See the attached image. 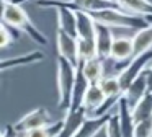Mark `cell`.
<instances>
[{"label":"cell","mask_w":152,"mask_h":137,"mask_svg":"<svg viewBox=\"0 0 152 137\" xmlns=\"http://www.w3.org/2000/svg\"><path fill=\"white\" fill-rule=\"evenodd\" d=\"M53 122L54 121H53V117H51L49 111H48L46 108H36V109L26 113L23 117H20V121H17L13 126L20 134H23V132H28V130L49 126V124H53Z\"/></svg>","instance_id":"5"},{"label":"cell","mask_w":152,"mask_h":137,"mask_svg":"<svg viewBox=\"0 0 152 137\" xmlns=\"http://www.w3.org/2000/svg\"><path fill=\"white\" fill-rule=\"evenodd\" d=\"M105 100H106V95H105V91L102 90V87H100L98 83H90L88 90H87V93H85V98H83V108L87 109L88 116H92V114L105 103Z\"/></svg>","instance_id":"16"},{"label":"cell","mask_w":152,"mask_h":137,"mask_svg":"<svg viewBox=\"0 0 152 137\" xmlns=\"http://www.w3.org/2000/svg\"><path fill=\"white\" fill-rule=\"evenodd\" d=\"M98 85L102 87V90L105 91L106 98L116 96V95H124V90H123L121 83H119L118 75H105V77L98 82Z\"/></svg>","instance_id":"23"},{"label":"cell","mask_w":152,"mask_h":137,"mask_svg":"<svg viewBox=\"0 0 152 137\" xmlns=\"http://www.w3.org/2000/svg\"><path fill=\"white\" fill-rule=\"evenodd\" d=\"M18 31H20V29L13 28V26H8L7 23H2V26H0V47L5 49V47H8L12 42L17 41Z\"/></svg>","instance_id":"25"},{"label":"cell","mask_w":152,"mask_h":137,"mask_svg":"<svg viewBox=\"0 0 152 137\" xmlns=\"http://www.w3.org/2000/svg\"><path fill=\"white\" fill-rule=\"evenodd\" d=\"M13 3H18V5H21V3H25V2H28V0H12Z\"/></svg>","instance_id":"30"},{"label":"cell","mask_w":152,"mask_h":137,"mask_svg":"<svg viewBox=\"0 0 152 137\" xmlns=\"http://www.w3.org/2000/svg\"><path fill=\"white\" fill-rule=\"evenodd\" d=\"M57 29L77 36V13L72 8H57Z\"/></svg>","instance_id":"17"},{"label":"cell","mask_w":152,"mask_h":137,"mask_svg":"<svg viewBox=\"0 0 152 137\" xmlns=\"http://www.w3.org/2000/svg\"><path fill=\"white\" fill-rule=\"evenodd\" d=\"M2 137H20V132L15 129L13 124H8V126H5V129L2 130Z\"/></svg>","instance_id":"28"},{"label":"cell","mask_w":152,"mask_h":137,"mask_svg":"<svg viewBox=\"0 0 152 137\" xmlns=\"http://www.w3.org/2000/svg\"><path fill=\"white\" fill-rule=\"evenodd\" d=\"M134 137H152V117L136 122Z\"/></svg>","instance_id":"27"},{"label":"cell","mask_w":152,"mask_h":137,"mask_svg":"<svg viewBox=\"0 0 152 137\" xmlns=\"http://www.w3.org/2000/svg\"><path fill=\"white\" fill-rule=\"evenodd\" d=\"M106 130V137H123V132H121V126H119V117H118V113L113 114L111 119L108 121L105 127Z\"/></svg>","instance_id":"26"},{"label":"cell","mask_w":152,"mask_h":137,"mask_svg":"<svg viewBox=\"0 0 152 137\" xmlns=\"http://www.w3.org/2000/svg\"><path fill=\"white\" fill-rule=\"evenodd\" d=\"M132 116L136 122L152 117V91H147V95L132 108Z\"/></svg>","instance_id":"21"},{"label":"cell","mask_w":152,"mask_h":137,"mask_svg":"<svg viewBox=\"0 0 152 137\" xmlns=\"http://www.w3.org/2000/svg\"><path fill=\"white\" fill-rule=\"evenodd\" d=\"M115 41L113 36V28L102 23H96V36H95V42H96V55L102 60H108L111 57V46Z\"/></svg>","instance_id":"8"},{"label":"cell","mask_w":152,"mask_h":137,"mask_svg":"<svg viewBox=\"0 0 152 137\" xmlns=\"http://www.w3.org/2000/svg\"><path fill=\"white\" fill-rule=\"evenodd\" d=\"M44 59V52L43 51H31L28 54H20L17 57H8L4 59L2 64H0V68L2 70H8L12 67H20V65H33L36 62H41Z\"/></svg>","instance_id":"14"},{"label":"cell","mask_w":152,"mask_h":137,"mask_svg":"<svg viewBox=\"0 0 152 137\" xmlns=\"http://www.w3.org/2000/svg\"><path fill=\"white\" fill-rule=\"evenodd\" d=\"M152 65V49L147 52H142L139 55H134L128 64L123 67V70L118 74L119 83H121L123 90L129 87L139 75H142L149 67Z\"/></svg>","instance_id":"4"},{"label":"cell","mask_w":152,"mask_h":137,"mask_svg":"<svg viewBox=\"0 0 152 137\" xmlns=\"http://www.w3.org/2000/svg\"><path fill=\"white\" fill-rule=\"evenodd\" d=\"M147 80H149V91H152V65L147 70Z\"/></svg>","instance_id":"29"},{"label":"cell","mask_w":152,"mask_h":137,"mask_svg":"<svg viewBox=\"0 0 152 137\" xmlns=\"http://www.w3.org/2000/svg\"><path fill=\"white\" fill-rule=\"evenodd\" d=\"M87 117H88V113L83 106L75 108V109H67L62 119V130L57 137H74Z\"/></svg>","instance_id":"7"},{"label":"cell","mask_w":152,"mask_h":137,"mask_svg":"<svg viewBox=\"0 0 152 137\" xmlns=\"http://www.w3.org/2000/svg\"><path fill=\"white\" fill-rule=\"evenodd\" d=\"M79 39V59L80 64L85 60H90V59L98 57L96 55V42L92 41V39Z\"/></svg>","instance_id":"24"},{"label":"cell","mask_w":152,"mask_h":137,"mask_svg":"<svg viewBox=\"0 0 152 137\" xmlns=\"http://www.w3.org/2000/svg\"><path fill=\"white\" fill-rule=\"evenodd\" d=\"M134 41V55H139L142 52H147L152 49V25L145 26L142 29H137L132 36Z\"/></svg>","instance_id":"18"},{"label":"cell","mask_w":152,"mask_h":137,"mask_svg":"<svg viewBox=\"0 0 152 137\" xmlns=\"http://www.w3.org/2000/svg\"><path fill=\"white\" fill-rule=\"evenodd\" d=\"M111 116H113L111 113L105 114V116H88L74 137H95L100 130H103L106 127Z\"/></svg>","instance_id":"11"},{"label":"cell","mask_w":152,"mask_h":137,"mask_svg":"<svg viewBox=\"0 0 152 137\" xmlns=\"http://www.w3.org/2000/svg\"><path fill=\"white\" fill-rule=\"evenodd\" d=\"M90 87V82L85 78V75L82 74V70H77V80H75V87H74V93H72V103H70L69 109H75V108L83 106V98L85 93Z\"/></svg>","instance_id":"19"},{"label":"cell","mask_w":152,"mask_h":137,"mask_svg":"<svg viewBox=\"0 0 152 137\" xmlns=\"http://www.w3.org/2000/svg\"><path fill=\"white\" fill-rule=\"evenodd\" d=\"M118 117H119V126H121L123 137H134L136 130V121L132 116V109L129 108V104L126 103L124 98H121L118 103Z\"/></svg>","instance_id":"13"},{"label":"cell","mask_w":152,"mask_h":137,"mask_svg":"<svg viewBox=\"0 0 152 137\" xmlns=\"http://www.w3.org/2000/svg\"><path fill=\"white\" fill-rule=\"evenodd\" d=\"M79 68L82 70V74L85 75V78L90 83H98L105 77V60H102L100 57L82 62L79 65Z\"/></svg>","instance_id":"15"},{"label":"cell","mask_w":152,"mask_h":137,"mask_svg":"<svg viewBox=\"0 0 152 137\" xmlns=\"http://www.w3.org/2000/svg\"><path fill=\"white\" fill-rule=\"evenodd\" d=\"M56 41H57V52H59L57 55L66 57L67 60H70L79 68L80 59H79V39H77V36H72L69 33L57 29Z\"/></svg>","instance_id":"6"},{"label":"cell","mask_w":152,"mask_h":137,"mask_svg":"<svg viewBox=\"0 0 152 137\" xmlns=\"http://www.w3.org/2000/svg\"><path fill=\"white\" fill-rule=\"evenodd\" d=\"M118 5L123 10L134 15L141 16H149L152 15V2L151 0H116Z\"/></svg>","instance_id":"20"},{"label":"cell","mask_w":152,"mask_h":137,"mask_svg":"<svg viewBox=\"0 0 152 137\" xmlns=\"http://www.w3.org/2000/svg\"><path fill=\"white\" fill-rule=\"evenodd\" d=\"M134 57V41L128 36H119L115 38L111 46V57L115 62H124L131 60Z\"/></svg>","instance_id":"10"},{"label":"cell","mask_w":152,"mask_h":137,"mask_svg":"<svg viewBox=\"0 0 152 137\" xmlns=\"http://www.w3.org/2000/svg\"><path fill=\"white\" fill-rule=\"evenodd\" d=\"M92 18L96 23L106 25L110 28H136L142 29L149 26L151 23L145 20V16L134 15L129 13L123 8H105V10H96V12H88Z\"/></svg>","instance_id":"2"},{"label":"cell","mask_w":152,"mask_h":137,"mask_svg":"<svg viewBox=\"0 0 152 137\" xmlns=\"http://www.w3.org/2000/svg\"><path fill=\"white\" fill-rule=\"evenodd\" d=\"M62 130V119L61 121H54L49 126L39 127V129H33L28 132L20 134V137H57L59 132Z\"/></svg>","instance_id":"22"},{"label":"cell","mask_w":152,"mask_h":137,"mask_svg":"<svg viewBox=\"0 0 152 137\" xmlns=\"http://www.w3.org/2000/svg\"><path fill=\"white\" fill-rule=\"evenodd\" d=\"M77 13V38L80 39H92L95 41L96 36V21L92 18L88 12L75 10Z\"/></svg>","instance_id":"12"},{"label":"cell","mask_w":152,"mask_h":137,"mask_svg":"<svg viewBox=\"0 0 152 137\" xmlns=\"http://www.w3.org/2000/svg\"><path fill=\"white\" fill-rule=\"evenodd\" d=\"M145 20H147V21H149V23H151V25H152V15H149V16H145Z\"/></svg>","instance_id":"31"},{"label":"cell","mask_w":152,"mask_h":137,"mask_svg":"<svg viewBox=\"0 0 152 137\" xmlns=\"http://www.w3.org/2000/svg\"><path fill=\"white\" fill-rule=\"evenodd\" d=\"M147 70H149V68H147ZM147 70H145L142 75H139V77L136 78V80L132 82V83L124 90V95H123V98L126 100V103L129 104V108H131V109L139 103V101L142 100V98L145 96V95H147V91H149Z\"/></svg>","instance_id":"9"},{"label":"cell","mask_w":152,"mask_h":137,"mask_svg":"<svg viewBox=\"0 0 152 137\" xmlns=\"http://www.w3.org/2000/svg\"><path fill=\"white\" fill-rule=\"evenodd\" d=\"M79 68L62 55H57V106L67 111L72 103V93Z\"/></svg>","instance_id":"3"},{"label":"cell","mask_w":152,"mask_h":137,"mask_svg":"<svg viewBox=\"0 0 152 137\" xmlns=\"http://www.w3.org/2000/svg\"><path fill=\"white\" fill-rule=\"evenodd\" d=\"M2 23H7L8 26L25 31L38 44L48 46L46 36L34 26V23L30 20L28 13L21 8V5L13 3L12 0H2Z\"/></svg>","instance_id":"1"}]
</instances>
